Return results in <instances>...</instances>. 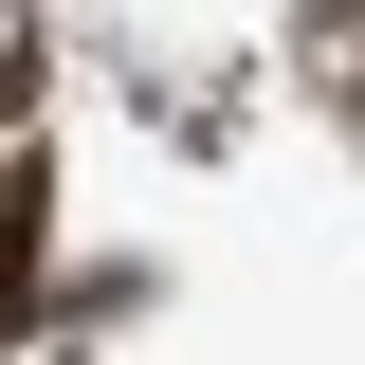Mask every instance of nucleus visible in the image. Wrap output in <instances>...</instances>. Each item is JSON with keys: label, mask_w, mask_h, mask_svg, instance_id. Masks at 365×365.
I'll return each instance as SVG.
<instances>
[{"label": "nucleus", "mask_w": 365, "mask_h": 365, "mask_svg": "<svg viewBox=\"0 0 365 365\" xmlns=\"http://www.w3.org/2000/svg\"><path fill=\"white\" fill-rule=\"evenodd\" d=\"M0 73H19V19H0Z\"/></svg>", "instance_id": "f257e3e1"}]
</instances>
